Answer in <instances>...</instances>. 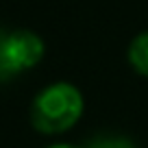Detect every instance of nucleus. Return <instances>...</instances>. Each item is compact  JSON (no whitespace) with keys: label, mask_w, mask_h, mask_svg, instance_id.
<instances>
[{"label":"nucleus","mask_w":148,"mask_h":148,"mask_svg":"<svg viewBox=\"0 0 148 148\" xmlns=\"http://www.w3.org/2000/svg\"><path fill=\"white\" fill-rule=\"evenodd\" d=\"M0 48L13 76H20L22 72L35 68L46 52L44 39L28 28H13V31L0 28Z\"/></svg>","instance_id":"nucleus-2"},{"label":"nucleus","mask_w":148,"mask_h":148,"mask_svg":"<svg viewBox=\"0 0 148 148\" xmlns=\"http://www.w3.org/2000/svg\"><path fill=\"white\" fill-rule=\"evenodd\" d=\"M46 148H83V146H76V144H68V142H57V144H50Z\"/></svg>","instance_id":"nucleus-5"},{"label":"nucleus","mask_w":148,"mask_h":148,"mask_svg":"<svg viewBox=\"0 0 148 148\" xmlns=\"http://www.w3.org/2000/svg\"><path fill=\"white\" fill-rule=\"evenodd\" d=\"M87 148H135V144L122 135H102V137L94 139Z\"/></svg>","instance_id":"nucleus-4"},{"label":"nucleus","mask_w":148,"mask_h":148,"mask_svg":"<svg viewBox=\"0 0 148 148\" xmlns=\"http://www.w3.org/2000/svg\"><path fill=\"white\" fill-rule=\"evenodd\" d=\"M129 65L144 79H148V31H142L131 39L126 50Z\"/></svg>","instance_id":"nucleus-3"},{"label":"nucleus","mask_w":148,"mask_h":148,"mask_svg":"<svg viewBox=\"0 0 148 148\" xmlns=\"http://www.w3.org/2000/svg\"><path fill=\"white\" fill-rule=\"evenodd\" d=\"M85 113V98L68 81L42 87L31 102V124L42 135H63L79 124Z\"/></svg>","instance_id":"nucleus-1"}]
</instances>
